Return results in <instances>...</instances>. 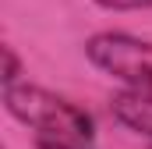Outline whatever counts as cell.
I'll return each mask as SVG.
<instances>
[{
	"mask_svg": "<svg viewBox=\"0 0 152 149\" xmlns=\"http://www.w3.org/2000/svg\"><path fill=\"white\" fill-rule=\"evenodd\" d=\"M113 117L127 128V131H138V135H149L152 139V96L145 92H117L113 103H110Z\"/></svg>",
	"mask_w": 152,
	"mask_h": 149,
	"instance_id": "3957f363",
	"label": "cell"
},
{
	"mask_svg": "<svg viewBox=\"0 0 152 149\" xmlns=\"http://www.w3.org/2000/svg\"><path fill=\"white\" fill-rule=\"evenodd\" d=\"M36 149H85L78 142H57V139H36Z\"/></svg>",
	"mask_w": 152,
	"mask_h": 149,
	"instance_id": "8992f818",
	"label": "cell"
},
{
	"mask_svg": "<svg viewBox=\"0 0 152 149\" xmlns=\"http://www.w3.org/2000/svg\"><path fill=\"white\" fill-rule=\"evenodd\" d=\"M4 107L14 121L36 128L39 139H57V142H92L96 121L92 114L75 107L71 100L42 89V85H7L4 89Z\"/></svg>",
	"mask_w": 152,
	"mask_h": 149,
	"instance_id": "6da1fadb",
	"label": "cell"
},
{
	"mask_svg": "<svg viewBox=\"0 0 152 149\" xmlns=\"http://www.w3.org/2000/svg\"><path fill=\"white\" fill-rule=\"evenodd\" d=\"M4 60H7V68H4V89H7V85H18L21 60H18V53H14V46H4Z\"/></svg>",
	"mask_w": 152,
	"mask_h": 149,
	"instance_id": "277c9868",
	"label": "cell"
},
{
	"mask_svg": "<svg viewBox=\"0 0 152 149\" xmlns=\"http://www.w3.org/2000/svg\"><path fill=\"white\" fill-rule=\"evenodd\" d=\"M85 57L131 92L152 96V43L127 32H96L85 43Z\"/></svg>",
	"mask_w": 152,
	"mask_h": 149,
	"instance_id": "7a4b0ae2",
	"label": "cell"
},
{
	"mask_svg": "<svg viewBox=\"0 0 152 149\" xmlns=\"http://www.w3.org/2000/svg\"><path fill=\"white\" fill-rule=\"evenodd\" d=\"M99 7H106V11H149L152 0H96Z\"/></svg>",
	"mask_w": 152,
	"mask_h": 149,
	"instance_id": "5b68a950",
	"label": "cell"
}]
</instances>
